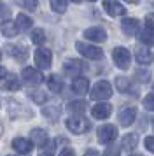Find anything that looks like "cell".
I'll return each instance as SVG.
<instances>
[{
	"label": "cell",
	"instance_id": "36",
	"mask_svg": "<svg viewBox=\"0 0 154 156\" xmlns=\"http://www.w3.org/2000/svg\"><path fill=\"white\" fill-rule=\"evenodd\" d=\"M144 146H145L147 151L154 153V137H145V142H144Z\"/></svg>",
	"mask_w": 154,
	"mask_h": 156
},
{
	"label": "cell",
	"instance_id": "47",
	"mask_svg": "<svg viewBox=\"0 0 154 156\" xmlns=\"http://www.w3.org/2000/svg\"><path fill=\"white\" fill-rule=\"evenodd\" d=\"M88 2H96V0H88Z\"/></svg>",
	"mask_w": 154,
	"mask_h": 156
},
{
	"label": "cell",
	"instance_id": "6",
	"mask_svg": "<svg viewBox=\"0 0 154 156\" xmlns=\"http://www.w3.org/2000/svg\"><path fill=\"white\" fill-rule=\"evenodd\" d=\"M51 63H53V55H51V51L47 48H39V49L35 51V65L40 70L49 69Z\"/></svg>",
	"mask_w": 154,
	"mask_h": 156
},
{
	"label": "cell",
	"instance_id": "7",
	"mask_svg": "<svg viewBox=\"0 0 154 156\" xmlns=\"http://www.w3.org/2000/svg\"><path fill=\"white\" fill-rule=\"evenodd\" d=\"M98 140L102 144H110L117 139V128L114 125H102L98 128Z\"/></svg>",
	"mask_w": 154,
	"mask_h": 156
},
{
	"label": "cell",
	"instance_id": "17",
	"mask_svg": "<svg viewBox=\"0 0 154 156\" xmlns=\"http://www.w3.org/2000/svg\"><path fill=\"white\" fill-rule=\"evenodd\" d=\"M72 91L79 95V97H82L86 93L89 91V81L86 77H75L74 79V83H72Z\"/></svg>",
	"mask_w": 154,
	"mask_h": 156
},
{
	"label": "cell",
	"instance_id": "29",
	"mask_svg": "<svg viewBox=\"0 0 154 156\" xmlns=\"http://www.w3.org/2000/svg\"><path fill=\"white\" fill-rule=\"evenodd\" d=\"M32 42L33 44H44L46 42V34H44V30L37 28L32 32Z\"/></svg>",
	"mask_w": 154,
	"mask_h": 156
},
{
	"label": "cell",
	"instance_id": "1",
	"mask_svg": "<svg viewBox=\"0 0 154 156\" xmlns=\"http://www.w3.org/2000/svg\"><path fill=\"white\" fill-rule=\"evenodd\" d=\"M67 128H68L72 133L81 135V133H86L91 126H89V121L86 119L84 116L75 114V116H70L68 119H67Z\"/></svg>",
	"mask_w": 154,
	"mask_h": 156
},
{
	"label": "cell",
	"instance_id": "4",
	"mask_svg": "<svg viewBox=\"0 0 154 156\" xmlns=\"http://www.w3.org/2000/svg\"><path fill=\"white\" fill-rule=\"evenodd\" d=\"M21 79L26 86H39L44 81V76L33 67H25L21 72Z\"/></svg>",
	"mask_w": 154,
	"mask_h": 156
},
{
	"label": "cell",
	"instance_id": "20",
	"mask_svg": "<svg viewBox=\"0 0 154 156\" xmlns=\"http://www.w3.org/2000/svg\"><path fill=\"white\" fill-rule=\"evenodd\" d=\"M0 30H2V35L7 37V39H12V37H16L18 34H19L18 25L12 23V21H4L2 23V27H0Z\"/></svg>",
	"mask_w": 154,
	"mask_h": 156
},
{
	"label": "cell",
	"instance_id": "48",
	"mask_svg": "<svg viewBox=\"0 0 154 156\" xmlns=\"http://www.w3.org/2000/svg\"><path fill=\"white\" fill-rule=\"evenodd\" d=\"M152 126H154V121H152Z\"/></svg>",
	"mask_w": 154,
	"mask_h": 156
},
{
	"label": "cell",
	"instance_id": "5",
	"mask_svg": "<svg viewBox=\"0 0 154 156\" xmlns=\"http://www.w3.org/2000/svg\"><path fill=\"white\" fill-rule=\"evenodd\" d=\"M75 49L82 55L84 58H89V60H102L103 58V51L96 48V46H91V44H84V42H77Z\"/></svg>",
	"mask_w": 154,
	"mask_h": 156
},
{
	"label": "cell",
	"instance_id": "33",
	"mask_svg": "<svg viewBox=\"0 0 154 156\" xmlns=\"http://www.w3.org/2000/svg\"><path fill=\"white\" fill-rule=\"evenodd\" d=\"M144 107L147 111H154V93H149L144 98Z\"/></svg>",
	"mask_w": 154,
	"mask_h": 156
},
{
	"label": "cell",
	"instance_id": "10",
	"mask_svg": "<svg viewBox=\"0 0 154 156\" xmlns=\"http://www.w3.org/2000/svg\"><path fill=\"white\" fill-rule=\"evenodd\" d=\"M63 69H65L67 74L74 76V74H79L81 70H86V69H88V65L84 63V62H81L79 58H68V60L63 63Z\"/></svg>",
	"mask_w": 154,
	"mask_h": 156
},
{
	"label": "cell",
	"instance_id": "40",
	"mask_svg": "<svg viewBox=\"0 0 154 156\" xmlns=\"http://www.w3.org/2000/svg\"><path fill=\"white\" fill-rule=\"evenodd\" d=\"M4 77H7V70H5V67L0 65V79H4Z\"/></svg>",
	"mask_w": 154,
	"mask_h": 156
},
{
	"label": "cell",
	"instance_id": "19",
	"mask_svg": "<svg viewBox=\"0 0 154 156\" xmlns=\"http://www.w3.org/2000/svg\"><path fill=\"white\" fill-rule=\"evenodd\" d=\"M121 28L124 32L126 35H135L137 30H138V20L135 18H124L123 23H121Z\"/></svg>",
	"mask_w": 154,
	"mask_h": 156
},
{
	"label": "cell",
	"instance_id": "41",
	"mask_svg": "<svg viewBox=\"0 0 154 156\" xmlns=\"http://www.w3.org/2000/svg\"><path fill=\"white\" fill-rule=\"evenodd\" d=\"M124 2H130V4H138L140 0H124Z\"/></svg>",
	"mask_w": 154,
	"mask_h": 156
},
{
	"label": "cell",
	"instance_id": "45",
	"mask_svg": "<svg viewBox=\"0 0 154 156\" xmlns=\"http://www.w3.org/2000/svg\"><path fill=\"white\" fill-rule=\"evenodd\" d=\"M130 156H144V154H130Z\"/></svg>",
	"mask_w": 154,
	"mask_h": 156
},
{
	"label": "cell",
	"instance_id": "39",
	"mask_svg": "<svg viewBox=\"0 0 154 156\" xmlns=\"http://www.w3.org/2000/svg\"><path fill=\"white\" fill-rule=\"evenodd\" d=\"M84 156H102V154L98 153L96 149H88V151L84 153Z\"/></svg>",
	"mask_w": 154,
	"mask_h": 156
},
{
	"label": "cell",
	"instance_id": "43",
	"mask_svg": "<svg viewBox=\"0 0 154 156\" xmlns=\"http://www.w3.org/2000/svg\"><path fill=\"white\" fill-rule=\"evenodd\" d=\"M40 156H51V154H49V153H44V154H40Z\"/></svg>",
	"mask_w": 154,
	"mask_h": 156
},
{
	"label": "cell",
	"instance_id": "14",
	"mask_svg": "<svg viewBox=\"0 0 154 156\" xmlns=\"http://www.w3.org/2000/svg\"><path fill=\"white\" fill-rule=\"evenodd\" d=\"M135 118H137V109H135V107H124V109H121V112H119V123H121L123 126L133 125Z\"/></svg>",
	"mask_w": 154,
	"mask_h": 156
},
{
	"label": "cell",
	"instance_id": "18",
	"mask_svg": "<svg viewBox=\"0 0 154 156\" xmlns=\"http://www.w3.org/2000/svg\"><path fill=\"white\" fill-rule=\"evenodd\" d=\"M135 56H137V62L142 63V65L151 63V60H152L151 49L147 48L145 44H142V46H137V48H135Z\"/></svg>",
	"mask_w": 154,
	"mask_h": 156
},
{
	"label": "cell",
	"instance_id": "34",
	"mask_svg": "<svg viewBox=\"0 0 154 156\" xmlns=\"http://www.w3.org/2000/svg\"><path fill=\"white\" fill-rule=\"evenodd\" d=\"M11 14V7L9 5H5L2 0H0V20H4L5 16H9Z\"/></svg>",
	"mask_w": 154,
	"mask_h": 156
},
{
	"label": "cell",
	"instance_id": "11",
	"mask_svg": "<svg viewBox=\"0 0 154 156\" xmlns=\"http://www.w3.org/2000/svg\"><path fill=\"white\" fill-rule=\"evenodd\" d=\"M91 114H93L95 119H107V118L112 114V105L107 104V102H100V104H96V105H93Z\"/></svg>",
	"mask_w": 154,
	"mask_h": 156
},
{
	"label": "cell",
	"instance_id": "13",
	"mask_svg": "<svg viewBox=\"0 0 154 156\" xmlns=\"http://www.w3.org/2000/svg\"><path fill=\"white\" fill-rule=\"evenodd\" d=\"M7 53L11 55V56L16 60V62H25L28 56V51L26 48H23V46H18V44H7Z\"/></svg>",
	"mask_w": 154,
	"mask_h": 156
},
{
	"label": "cell",
	"instance_id": "2",
	"mask_svg": "<svg viewBox=\"0 0 154 156\" xmlns=\"http://www.w3.org/2000/svg\"><path fill=\"white\" fill-rule=\"evenodd\" d=\"M112 58H114V63L117 69L121 70H128L130 65H131V55L126 48H114L112 51Z\"/></svg>",
	"mask_w": 154,
	"mask_h": 156
},
{
	"label": "cell",
	"instance_id": "32",
	"mask_svg": "<svg viewBox=\"0 0 154 156\" xmlns=\"http://www.w3.org/2000/svg\"><path fill=\"white\" fill-rule=\"evenodd\" d=\"M30 98L33 100V102H37V104H44V102L47 100V95H46L44 91H40V90H39V91L30 93Z\"/></svg>",
	"mask_w": 154,
	"mask_h": 156
},
{
	"label": "cell",
	"instance_id": "31",
	"mask_svg": "<svg viewBox=\"0 0 154 156\" xmlns=\"http://www.w3.org/2000/svg\"><path fill=\"white\" fill-rule=\"evenodd\" d=\"M135 79H137L138 83H147V81L151 79V72L145 70V69H140V70L135 72Z\"/></svg>",
	"mask_w": 154,
	"mask_h": 156
},
{
	"label": "cell",
	"instance_id": "22",
	"mask_svg": "<svg viewBox=\"0 0 154 156\" xmlns=\"http://www.w3.org/2000/svg\"><path fill=\"white\" fill-rule=\"evenodd\" d=\"M47 84H49V90L53 93H61L63 91V79L60 77V76H51V77L47 79Z\"/></svg>",
	"mask_w": 154,
	"mask_h": 156
},
{
	"label": "cell",
	"instance_id": "38",
	"mask_svg": "<svg viewBox=\"0 0 154 156\" xmlns=\"http://www.w3.org/2000/svg\"><path fill=\"white\" fill-rule=\"evenodd\" d=\"M60 156H75V153H74V149H70V147H65L60 153Z\"/></svg>",
	"mask_w": 154,
	"mask_h": 156
},
{
	"label": "cell",
	"instance_id": "26",
	"mask_svg": "<svg viewBox=\"0 0 154 156\" xmlns=\"http://www.w3.org/2000/svg\"><path fill=\"white\" fill-rule=\"evenodd\" d=\"M138 37H140V42L142 44H154V28L147 27L145 30H142L138 34Z\"/></svg>",
	"mask_w": 154,
	"mask_h": 156
},
{
	"label": "cell",
	"instance_id": "25",
	"mask_svg": "<svg viewBox=\"0 0 154 156\" xmlns=\"http://www.w3.org/2000/svg\"><path fill=\"white\" fill-rule=\"evenodd\" d=\"M42 114L46 116V119H49V121H58V118H60V107L58 105H49V107H46L44 111H42Z\"/></svg>",
	"mask_w": 154,
	"mask_h": 156
},
{
	"label": "cell",
	"instance_id": "24",
	"mask_svg": "<svg viewBox=\"0 0 154 156\" xmlns=\"http://www.w3.org/2000/svg\"><path fill=\"white\" fill-rule=\"evenodd\" d=\"M67 109L72 114H82L86 111V102H82V100H74V102H70L68 105H67Z\"/></svg>",
	"mask_w": 154,
	"mask_h": 156
},
{
	"label": "cell",
	"instance_id": "21",
	"mask_svg": "<svg viewBox=\"0 0 154 156\" xmlns=\"http://www.w3.org/2000/svg\"><path fill=\"white\" fill-rule=\"evenodd\" d=\"M138 146V135L137 133H128L123 137V149L126 151H133Z\"/></svg>",
	"mask_w": 154,
	"mask_h": 156
},
{
	"label": "cell",
	"instance_id": "3",
	"mask_svg": "<svg viewBox=\"0 0 154 156\" xmlns=\"http://www.w3.org/2000/svg\"><path fill=\"white\" fill-rule=\"evenodd\" d=\"M112 95V84L109 81H98L91 90V98L93 100H107Z\"/></svg>",
	"mask_w": 154,
	"mask_h": 156
},
{
	"label": "cell",
	"instance_id": "30",
	"mask_svg": "<svg viewBox=\"0 0 154 156\" xmlns=\"http://www.w3.org/2000/svg\"><path fill=\"white\" fill-rule=\"evenodd\" d=\"M19 7H25L26 11H33V9H37V2L39 0H14Z\"/></svg>",
	"mask_w": 154,
	"mask_h": 156
},
{
	"label": "cell",
	"instance_id": "37",
	"mask_svg": "<svg viewBox=\"0 0 154 156\" xmlns=\"http://www.w3.org/2000/svg\"><path fill=\"white\" fill-rule=\"evenodd\" d=\"M145 25L149 28H154V14H147L145 16Z\"/></svg>",
	"mask_w": 154,
	"mask_h": 156
},
{
	"label": "cell",
	"instance_id": "12",
	"mask_svg": "<svg viewBox=\"0 0 154 156\" xmlns=\"http://www.w3.org/2000/svg\"><path fill=\"white\" fill-rule=\"evenodd\" d=\"M116 88L121 93H126V95H138V90L133 88L131 81L128 77H123V76H117L116 77Z\"/></svg>",
	"mask_w": 154,
	"mask_h": 156
},
{
	"label": "cell",
	"instance_id": "15",
	"mask_svg": "<svg viewBox=\"0 0 154 156\" xmlns=\"http://www.w3.org/2000/svg\"><path fill=\"white\" fill-rule=\"evenodd\" d=\"M12 147H14V151H18L19 154H28V153L33 149V144L28 140V139H25V137H16L12 140Z\"/></svg>",
	"mask_w": 154,
	"mask_h": 156
},
{
	"label": "cell",
	"instance_id": "46",
	"mask_svg": "<svg viewBox=\"0 0 154 156\" xmlns=\"http://www.w3.org/2000/svg\"><path fill=\"white\" fill-rule=\"evenodd\" d=\"M0 60H2V51H0Z\"/></svg>",
	"mask_w": 154,
	"mask_h": 156
},
{
	"label": "cell",
	"instance_id": "16",
	"mask_svg": "<svg viewBox=\"0 0 154 156\" xmlns=\"http://www.w3.org/2000/svg\"><path fill=\"white\" fill-rule=\"evenodd\" d=\"M30 139H32V142H35L39 147H46L47 142H49L47 133H46L42 128H33V130L30 132Z\"/></svg>",
	"mask_w": 154,
	"mask_h": 156
},
{
	"label": "cell",
	"instance_id": "28",
	"mask_svg": "<svg viewBox=\"0 0 154 156\" xmlns=\"http://www.w3.org/2000/svg\"><path fill=\"white\" fill-rule=\"evenodd\" d=\"M49 4H51V9L58 14H63L67 11V0H51Z\"/></svg>",
	"mask_w": 154,
	"mask_h": 156
},
{
	"label": "cell",
	"instance_id": "8",
	"mask_svg": "<svg viewBox=\"0 0 154 156\" xmlns=\"http://www.w3.org/2000/svg\"><path fill=\"white\" fill-rule=\"evenodd\" d=\"M103 11L112 18H117V16L126 14V9L123 7V4L117 0H103Z\"/></svg>",
	"mask_w": 154,
	"mask_h": 156
},
{
	"label": "cell",
	"instance_id": "35",
	"mask_svg": "<svg viewBox=\"0 0 154 156\" xmlns=\"http://www.w3.org/2000/svg\"><path fill=\"white\" fill-rule=\"evenodd\" d=\"M105 156H119V147L109 144V147H107V151H105Z\"/></svg>",
	"mask_w": 154,
	"mask_h": 156
},
{
	"label": "cell",
	"instance_id": "27",
	"mask_svg": "<svg viewBox=\"0 0 154 156\" xmlns=\"http://www.w3.org/2000/svg\"><path fill=\"white\" fill-rule=\"evenodd\" d=\"M4 88L5 90H9V91H18L19 90V83H18V77L14 76V74H7V79H5V83H4Z\"/></svg>",
	"mask_w": 154,
	"mask_h": 156
},
{
	"label": "cell",
	"instance_id": "44",
	"mask_svg": "<svg viewBox=\"0 0 154 156\" xmlns=\"http://www.w3.org/2000/svg\"><path fill=\"white\" fill-rule=\"evenodd\" d=\"M70 2H77V4H79V2H81V0H70Z\"/></svg>",
	"mask_w": 154,
	"mask_h": 156
},
{
	"label": "cell",
	"instance_id": "9",
	"mask_svg": "<svg viewBox=\"0 0 154 156\" xmlns=\"http://www.w3.org/2000/svg\"><path fill=\"white\" fill-rule=\"evenodd\" d=\"M84 39L93 41V42H105L107 41V32L102 27H91V28L84 30Z\"/></svg>",
	"mask_w": 154,
	"mask_h": 156
},
{
	"label": "cell",
	"instance_id": "23",
	"mask_svg": "<svg viewBox=\"0 0 154 156\" xmlns=\"http://www.w3.org/2000/svg\"><path fill=\"white\" fill-rule=\"evenodd\" d=\"M16 25H18L19 32H25V30L32 28L33 21H32V18L26 16V14H18V18H16Z\"/></svg>",
	"mask_w": 154,
	"mask_h": 156
},
{
	"label": "cell",
	"instance_id": "42",
	"mask_svg": "<svg viewBox=\"0 0 154 156\" xmlns=\"http://www.w3.org/2000/svg\"><path fill=\"white\" fill-rule=\"evenodd\" d=\"M2 132H4V130H2V123H0V135H2Z\"/></svg>",
	"mask_w": 154,
	"mask_h": 156
}]
</instances>
